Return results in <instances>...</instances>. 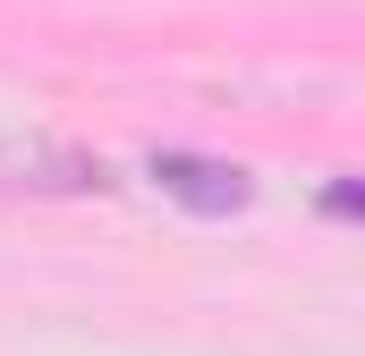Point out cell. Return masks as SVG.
Instances as JSON below:
<instances>
[{"label":"cell","instance_id":"1","mask_svg":"<svg viewBox=\"0 0 365 356\" xmlns=\"http://www.w3.org/2000/svg\"><path fill=\"white\" fill-rule=\"evenodd\" d=\"M0 195H110V170L77 145H26L0 136Z\"/></svg>","mask_w":365,"mask_h":356},{"label":"cell","instance_id":"2","mask_svg":"<svg viewBox=\"0 0 365 356\" xmlns=\"http://www.w3.org/2000/svg\"><path fill=\"white\" fill-rule=\"evenodd\" d=\"M153 187L179 195L187 212H238L247 204V170L238 162H204V153H153Z\"/></svg>","mask_w":365,"mask_h":356},{"label":"cell","instance_id":"3","mask_svg":"<svg viewBox=\"0 0 365 356\" xmlns=\"http://www.w3.org/2000/svg\"><path fill=\"white\" fill-rule=\"evenodd\" d=\"M323 212L331 221H365V178H331L323 187Z\"/></svg>","mask_w":365,"mask_h":356}]
</instances>
